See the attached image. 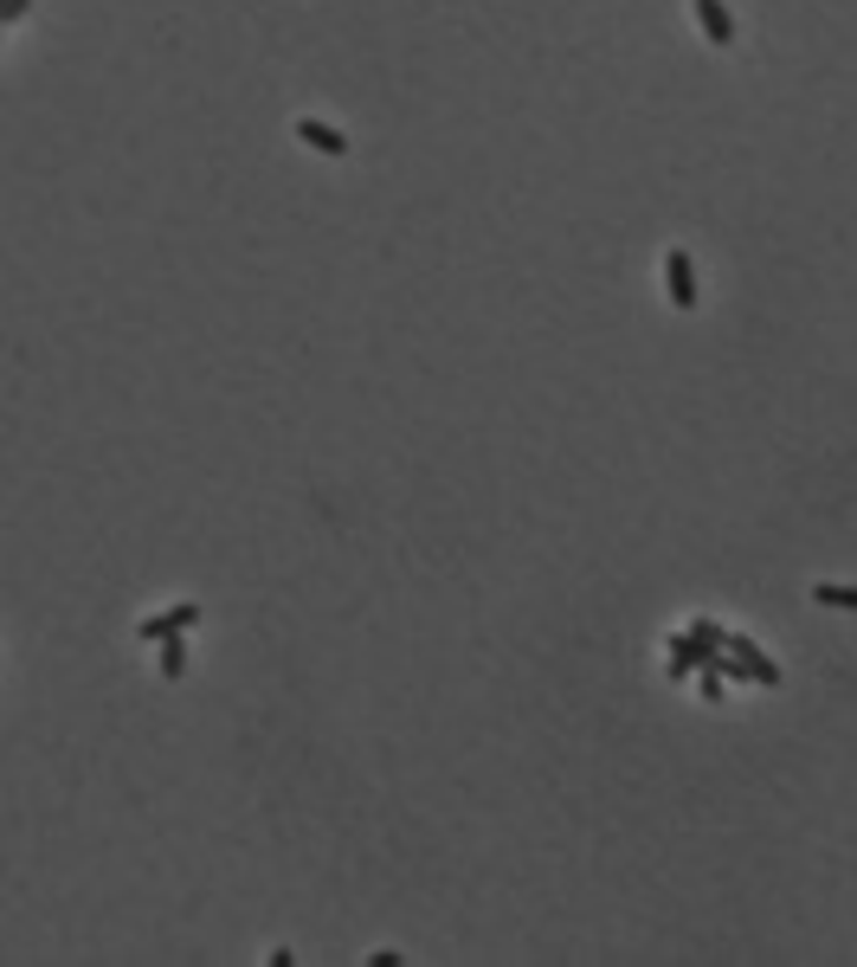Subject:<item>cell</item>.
I'll return each mask as SVG.
<instances>
[{
    "label": "cell",
    "instance_id": "1",
    "mask_svg": "<svg viewBox=\"0 0 857 967\" xmlns=\"http://www.w3.org/2000/svg\"><path fill=\"white\" fill-rule=\"evenodd\" d=\"M207 620V607L200 600H175V607H162V613H148V620H136V638L143 645H162V638H175V632H188Z\"/></svg>",
    "mask_w": 857,
    "mask_h": 967
},
{
    "label": "cell",
    "instance_id": "2",
    "mask_svg": "<svg viewBox=\"0 0 857 967\" xmlns=\"http://www.w3.org/2000/svg\"><path fill=\"white\" fill-rule=\"evenodd\" d=\"M728 658H735V671H742V683H761V690H780V665L767 658L761 645L748 638V632H728Z\"/></svg>",
    "mask_w": 857,
    "mask_h": 967
},
{
    "label": "cell",
    "instance_id": "3",
    "mask_svg": "<svg viewBox=\"0 0 857 967\" xmlns=\"http://www.w3.org/2000/svg\"><path fill=\"white\" fill-rule=\"evenodd\" d=\"M665 290H670V310H697V265L683 245L665 252Z\"/></svg>",
    "mask_w": 857,
    "mask_h": 967
},
{
    "label": "cell",
    "instance_id": "4",
    "mask_svg": "<svg viewBox=\"0 0 857 967\" xmlns=\"http://www.w3.org/2000/svg\"><path fill=\"white\" fill-rule=\"evenodd\" d=\"M690 13H697V26H703V40H710L715 52L735 46V20H728V7H722V0H690Z\"/></svg>",
    "mask_w": 857,
    "mask_h": 967
},
{
    "label": "cell",
    "instance_id": "5",
    "mask_svg": "<svg viewBox=\"0 0 857 967\" xmlns=\"http://www.w3.org/2000/svg\"><path fill=\"white\" fill-rule=\"evenodd\" d=\"M290 130H297V143H303V148H316V155H348V136H342L335 123H316V116H297Z\"/></svg>",
    "mask_w": 857,
    "mask_h": 967
},
{
    "label": "cell",
    "instance_id": "6",
    "mask_svg": "<svg viewBox=\"0 0 857 967\" xmlns=\"http://www.w3.org/2000/svg\"><path fill=\"white\" fill-rule=\"evenodd\" d=\"M155 671L168 677V683H175V677H188V645H181V632H175V638H162V652H155Z\"/></svg>",
    "mask_w": 857,
    "mask_h": 967
},
{
    "label": "cell",
    "instance_id": "7",
    "mask_svg": "<svg viewBox=\"0 0 857 967\" xmlns=\"http://www.w3.org/2000/svg\"><path fill=\"white\" fill-rule=\"evenodd\" d=\"M812 600H819V607H838V613H857V587H845V580H819Z\"/></svg>",
    "mask_w": 857,
    "mask_h": 967
},
{
    "label": "cell",
    "instance_id": "8",
    "mask_svg": "<svg viewBox=\"0 0 857 967\" xmlns=\"http://www.w3.org/2000/svg\"><path fill=\"white\" fill-rule=\"evenodd\" d=\"M722 683H728L722 671H697V697H703V703H722Z\"/></svg>",
    "mask_w": 857,
    "mask_h": 967
},
{
    "label": "cell",
    "instance_id": "9",
    "mask_svg": "<svg viewBox=\"0 0 857 967\" xmlns=\"http://www.w3.org/2000/svg\"><path fill=\"white\" fill-rule=\"evenodd\" d=\"M26 7H33V0H0V26H20V20H26Z\"/></svg>",
    "mask_w": 857,
    "mask_h": 967
}]
</instances>
